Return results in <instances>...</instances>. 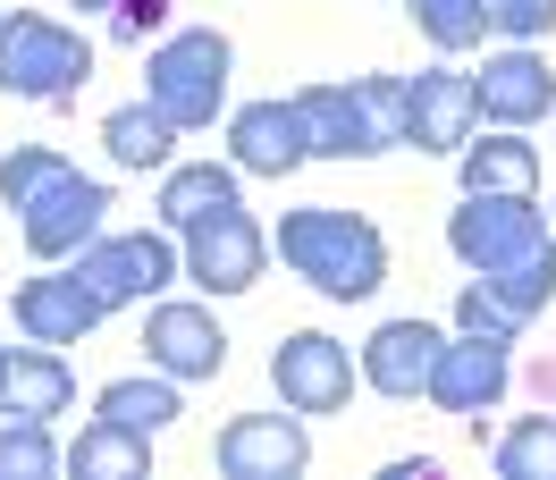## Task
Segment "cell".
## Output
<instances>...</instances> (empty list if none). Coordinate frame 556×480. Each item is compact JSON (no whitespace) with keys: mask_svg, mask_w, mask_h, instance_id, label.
<instances>
[{"mask_svg":"<svg viewBox=\"0 0 556 480\" xmlns=\"http://www.w3.org/2000/svg\"><path fill=\"white\" fill-rule=\"evenodd\" d=\"M0 203L17 211V237H26L35 262H68V253H85V244L102 237L110 186L85 177L76 161H60L51 143H26V152L0 161Z\"/></svg>","mask_w":556,"mask_h":480,"instance_id":"obj_1","label":"cell"},{"mask_svg":"<svg viewBox=\"0 0 556 480\" xmlns=\"http://www.w3.org/2000/svg\"><path fill=\"white\" fill-rule=\"evenodd\" d=\"M278 262L295 278H313L329 304H363V295L388 278V237L363 219V211L304 203V211L278 219Z\"/></svg>","mask_w":556,"mask_h":480,"instance_id":"obj_2","label":"cell"},{"mask_svg":"<svg viewBox=\"0 0 556 480\" xmlns=\"http://www.w3.org/2000/svg\"><path fill=\"white\" fill-rule=\"evenodd\" d=\"M313 161H371L405 143V76H346V85H304L287 93Z\"/></svg>","mask_w":556,"mask_h":480,"instance_id":"obj_3","label":"cell"},{"mask_svg":"<svg viewBox=\"0 0 556 480\" xmlns=\"http://www.w3.org/2000/svg\"><path fill=\"white\" fill-rule=\"evenodd\" d=\"M228 68H237V42L219 26H186V35H169L143 60V102L161 110L177 136H203L228 110Z\"/></svg>","mask_w":556,"mask_h":480,"instance_id":"obj_4","label":"cell"},{"mask_svg":"<svg viewBox=\"0 0 556 480\" xmlns=\"http://www.w3.org/2000/svg\"><path fill=\"white\" fill-rule=\"evenodd\" d=\"M85 85H93V42L76 26L35 17V9L0 17V93H17V102H76Z\"/></svg>","mask_w":556,"mask_h":480,"instance_id":"obj_5","label":"cell"},{"mask_svg":"<svg viewBox=\"0 0 556 480\" xmlns=\"http://www.w3.org/2000/svg\"><path fill=\"white\" fill-rule=\"evenodd\" d=\"M68 270L93 287L102 312H127V304H143V295H161V287L186 270V253H177L161 228H118V237L102 228L85 253H68Z\"/></svg>","mask_w":556,"mask_h":480,"instance_id":"obj_6","label":"cell"},{"mask_svg":"<svg viewBox=\"0 0 556 480\" xmlns=\"http://www.w3.org/2000/svg\"><path fill=\"white\" fill-rule=\"evenodd\" d=\"M506 388H515V354H506V338H481V329H455V338H439V363H430V405L439 413H497L506 405Z\"/></svg>","mask_w":556,"mask_h":480,"instance_id":"obj_7","label":"cell"},{"mask_svg":"<svg viewBox=\"0 0 556 480\" xmlns=\"http://www.w3.org/2000/svg\"><path fill=\"white\" fill-rule=\"evenodd\" d=\"M354 379H363V363L329 329H295L270 354V388H278V405H295V413H346Z\"/></svg>","mask_w":556,"mask_h":480,"instance_id":"obj_8","label":"cell"},{"mask_svg":"<svg viewBox=\"0 0 556 480\" xmlns=\"http://www.w3.org/2000/svg\"><path fill=\"white\" fill-rule=\"evenodd\" d=\"M262 270H270V237H262V219L244 203L203 219V228H186V278H194L203 295H244Z\"/></svg>","mask_w":556,"mask_h":480,"instance_id":"obj_9","label":"cell"},{"mask_svg":"<svg viewBox=\"0 0 556 480\" xmlns=\"http://www.w3.org/2000/svg\"><path fill=\"white\" fill-rule=\"evenodd\" d=\"M472 127H481L472 68H421V76H405V143H414V152H464Z\"/></svg>","mask_w":556,"mask_h":480,"instance_id":"obj_10","label":"cell"},{"mask_svg":"<svg viewBox=\"0 0 556 480\" xmlns=\"http://www.w3.org/2000/svg\"><path fill=\"white\" fill-rule=\"evenodd\" d=\"M313 464V439H304V413H237L219 430V472L228 480H295Z\"/></svg>","mask_w":556,"mask_h":480,"instance_id":"obj_11","label":"cell"},{"mask_svg":"<svg viewBox=\"0 0 556 480\" xmlns=\"http://www.w3.org/2000/svg\"><path fill=\"white\" fill-rule=\"evenodd\" d=\"M143 354H152V371H169V379H219L228 329L203 304H152L143 312Z\"/></svg>","mask_w":556,"mask_h":480,"instance_id":"obj_12","label":"cell"},{"mask_svg":"<svg viewBox=\"0 0 556 480\" xmlns=\"http://www.w3.org/2000/svg\"><path fill=\"white\" fill-rule=\"evenodd\" d=\"M9 312H17V329H26L35 345H76L85 329H102V320H110V312L93 304V287H85L68 262H51V278H26Z\"/></svg>","mask_w":556,"mask_h":480,"instance_id":"obj_13","label":"cell"},{"mask_svg":"<svg viewBox=\"0 0 556 480\" xmlns=\"http://www.w3.org/2000/svg\"><path fill=\"white\" fill-rule=\"evenodd\" d=\"M472 93H481V118H497V127H531V118H548L556 76H548V60H540L531 42H515V51H497V60L472 68Z\"/></svg>","mask_w":556,"mask_h":480,"instance_id":"obj_14","label":"cell"},{"mask_svg":"<svg viewBox=\"0 0 556 480\" xmlns=\"http://www.w3.org/2000/svg\"><path fill=\"white\" fill-rule=\"evenodd\" d=\"M439 338H447V329H430V320H380V329L363 338V379H371L380 396H396V405H414L421 388H430Z\"/></svg>","mask_w":556,"mask_h":480,"instance_id":"obj_15","label":"cell"},{"mask_svg":"<svg viewBox=\"0 0 556 480\" xmlns=\"http://www.w3.org/2000/svg\"><path fill=\"white\" fill-rule=\"evenodd\" d=\"M228 161L244 177H287L304 169L313 152H304V127H295V102H244L228 118Z\"/></svg>","mask_w":556,"mask_h":480,"instance_id":"obj_16","label":"cell"},{"mask_svg":"<svg viewBox=\"0 0 556 480\" xmlns=\"http://www.w3.org/2000/svg\"><path fill=\"white\" fill-rule=\"evenodd\" d=\"M76 379L60 363V345H9L0 354V413H17V421H51V413H68Z\"/></svg>","mask_w":556,"mask_h":480,"instance_id":"obj_17","label":"cell"},{"mask_svg":"<svg viewBox=\"0 0 556 480\" xmlns=\"http://www.w3.org/2000/svg\"><path fill=\"white\" fill-rule=\"evenodd\" d=\"M237 161H186V169H161V228H203V219H219V211H237Z\"/></svg>","mask_w":556,"mask_h":480,"instance_id":"obj_18","label":"cell"},{"mask_svg":"<svg viewBox=\"0 0 556 480\" xmlns=\"http://www.w3.org/2000/svg\"><path fill=\"white\" fill-rule=\"evenodd\" d=\"M464 194H540V152L522 143V127L464 143Z\"/></svg>","mask_w":556,"mask_h":480,"instance_id":"obj_19","label":"cell"},{"mask_svg":"<svg viewBox=\"0 0 556 480\" xmlns=\"http://www.w3.org/2000/svg\"><path fill=\"white\" fill-rule=\"evenodd\" d=\"M68 464H76V480H152V439L127 430V421H102V413H93V421L76 430Z\"/></svg>","mask_w":556,"mask_h":480,"instance_id":"obj_20","label":"cell"},{"mask_svg":"<svg viewBox=\"0 0 556 480\" xmlns=\"http://www.w3.org/2000/svg\"><path fill=\"white\" fill-rule=\"evenodd\" d=\"M102 143H110V161H118V169H169L177 127H169L152 102H118V110L102 118Z\"/></svg>","mask_w":556,"mask_h":480,"instance_id":"obj_21","label":"cell"},{"mask_svg":"<svg viewBox=\"0 0 556 480\" xmlns=\"http://www.w3.org/2000/svg\"><path fill=\"white\" fill-rule=\"evenodd\" d=\"M93 405H102V421H127V430H143V439H161L177 413H186V405H177V379H169V371H161V379H110Z\"/></svg>","mask_w":556,"mask_h":480,"instance_id":"obj_22","label":"cell"},{"mask_svg":"<svg viewBox=\"0 0 556 480\" xmlns=\"http://www.w3.org/2000/svg\"><path fill=\"white\" fill-rule=\"evenodd\" d=\"M414 26L439 42V51H481V35H497L489 0H414Z\"/></svg>","mask_w":556,"mask_h":480,"instance_id":"obj_23","label":"cell"},{"mask_svg":"<svg viewBox=\"0 0 556 480\" xmlns=\"http://www.w3.org/2000/svg\"><path fill=\"white\" fill-rule=\"evenodd\" d=\"M497 472L506 480H556V413H522L497 439Z\"/></svg>","mask_w":556,"mask_h":480,"instance_id":"obj_24","label":"cell"},{"mask_svg":"<svg viewBox=\"0 0 556 480\" xmlns=\"http://www.w3.org/2000/svg\"><path fill=\"white\" fill-rule=\"evenodd\" d=\"M60 472V439H51V421H17V413H0V480H51Z\"/></svg>","mask_w":556,"mask_h":480,"instance_id":"obj_25","label":"cell"},{"mask_svg":"<svg viewBox=\"0 0 556 480\" xmlns=\"http://www.w3.org/2000/svg\"><path fill=\"white\" fill-rule=\"evenodd\" d=\"M68 9H102L118 42H143V35L169 26V0H68Z\"/></svg>","mask_w":556,"mask_h":480,"instance_id":"obj_26","label":"cell"},{"mask_svg":"<svg viewBox=\"0 0 556 480\" xmlns=\"http://www.w3.org/2000/svg\"><path fill=\"white\" fill-rule=\"evenodd\" d=\"M489 17H497V35H515V42L556 35V0H489Z\"/></svg>","mask_w":556,"mask_h":480,"instance_id":"obj_27","label":"cell"},{"mask_svg":"<svg viewBox=\"0 0 556 480\" xmlns=\"http://www.w3.org/2000/svg\"><path fill=\"white\" fill-rule=\"evenodd\" d=\"M0 354H9V345H0Z\"/></svg>","mask_w":556,"mask_h":480,"instance_id":"obj_28","label":"cell"}]
</instances>
